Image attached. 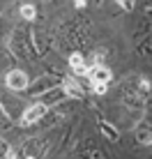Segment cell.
I'll use <instances>...</instances> for the list:
<instances>
[{
  "instance_id": "ba28073f",
  "label": "cell",
  "mask_w": 152,
  "mask_h": 159,
  "mask_svg": "<svg viewBox=\"0 0 152 159\" xmlns=\"http://www.w3.org/2000/svg\"><path fill=\"white\" fill-rule=\"evenodd\" d=\"M21 16H23L25 21H35V16H37V9L32 7V5H21Z\"/></svg>"
},
{
  "instance_id": "8fae6325",
  "label": "cell",
  "mask_w": 152,
  "mask_h": 159,
  "mask_svg": "<svg viewBox=\"0 0 152 159\" xmlns=\"http://www.w3.org/2000/svg\"><path fill=\"white\" fill-rule=\"evenodd\" d=\"M101 129H106V131H108V139H111V141H115V139H118L115 129H111V127H108V125H101Z\"/></svg>"
},
{
  "instance_id": "30bf717a",
  "label": "cell",
  "mask_w": 152,
  "mask_h": 159,
  "mask_svg": "<svg viewBox=\"0 0 152 159\" xmlns=\"http://www.w3.org/2000/svg\"><path fill=\"white\" fill-rule=\"evenodd\" d=\"M118 5H120V7H124L129 12V9H134V5H136V0H118Z\"/></svg>"
},
{
  "instance_id": "7c38bea8",
  "label": "cell",
  "mask_w": 152,
  "mask_h": 159,
  "mask_svg": "<svg viewBox=\"0 0 152 159\" xmlns=\"http://www.w3.org/2000/svg\"><path fill=\"white\" fill-rule=\"evenodd\" d=\"M150 2H152V0H150Z\"/></svg>"
},
{
  "instance_id": "8992f818",
  "label": "cell",
  "mask_w": 152,
  "mask_h": 159,
  "mask_svg": "<svg viewBox=\"0 0 152 159\" xmlns=\"http://www.w3.org/2000/svg\"><path fill=\"white\" fill-rule=\"evenodd\" d=\"M62 90L67 92V95L76 97V99H78V97H83V90L78 88V83H76L74 79H65V83H62Z\"/></svg>"
},
{
  "instance_id": "9c48e42d",
  "label": "cell",
  "mask_w": 152,
  "mask_h": 159,
  "mask_svg": "<svg viewBox=\"0 0 152 159\" xmlns=\"http://www.w3.org/2000/svg\"><path fill=\"white\" fill-rule=\"evenodd\" d=\"M138 143H143V145H152V129H143V131H138Z\"/></svg>"
},
{
  "instance_id": "3957f363",
  "label": "cell",
  "mask_w": 152,
  "mask_h": 159,
  "mask_svg": "<svg viewBox=\"0 0 152 159\" xmlns=\"http://www.w3.org/2000/svg\"><path fill=\"white\" fill-rule=\"evenodd\" d=\"M46 116V104H32L30 108H25L23 111V116H21V125L23 127H28V125H35V122H39L42 118Z\"/></svg>"
},
{
  "instance_id": "277c9868",
  "label": "cell",
  "mask_w": 152,
  "mask_h": 159,
  "mask_svg": "<svg viewBox=\"0 0 152 159\" xmlns=\"http://www.w3.org/2000/svg\"><path fill=\"white\" fill-rule=\"evenodd\" d=\"M5 83H7V88H12V90H25L28 88V74L23 69H12V72H7V76H5Z\"/></svg>"
},
{
  "instance_id": "7a4b0ae2",
  "label": "cell",
  "mask_w": 152,
  "mask_h": 159,
  "mask_svg": "<svg viewBox=\"0 0 152 159\" xmlns=\"http://www.w3.org/2000/svg\"><path fill=\"white\" fill-rule=\"evenodd\" d=\"M88 79L92 83V90H95L97 95H104L108 90V83H111L113 74H111L108 67H104V65H90L88 67Z\"/></svg>"
},
{
  "instance_id": "5b68a950",
  "label": "cell",
  "mask_w": 152,
  "mask_h": 159,
  "mask_svg": "<svg viewBox=\"0 0 152 159\" xmlns=\"http://www.w3.org/2000/svg\"><path fill=\"white\" fill-rule=\"evenodd\" d=\"M69 67L74 69L76 74H88V62H85V58L81 56V53H72V56H69Z\"/></svg>"
},
{
  "instance_id": "6da1fadb",
  "label": "cell",
  "mask_w": 152,
  "mask_h": 159,
  "mask_svg": "<svg viewBox=\"0 0 152 159\" xmlns=\"http://www.w3.org/2000/svg\"><path fill=\"white\" fill-rule=\"evenodd\" d=\"M150 92H152L150 79L148 76H141V74H132L120 83L122 102L129 108H145V104L150 99Z\"/></svg>"
},
{
  "instance_id": "52a82bcc",
  "label": "cell",
  "mask_w": 152,
  "mask_h": 159,
  "mask_svg": "<svg viewBox=\"0 0 152 159\" xmlns=\"http://www.w3.org/2000/svg\"><path fill=\"white\" fill-rule=\"evenodd\" d=\"M0 159H14V150L9 148L7 141L0 139Z\"/></svg>"
}]
</instances>
